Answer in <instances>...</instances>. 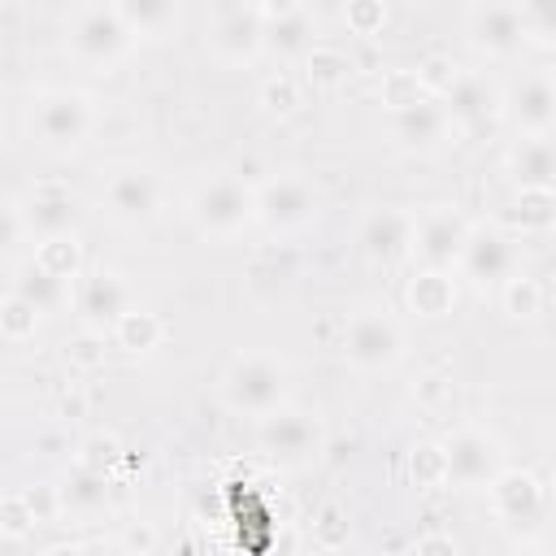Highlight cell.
<instances>
[{"mask_svg":"<svg viewBox=\"0 0 556 556\" xmlns=\"http://www.w3.org/2000/svg\"><path fill=\"white\" fill-rule=\"evenodd\" d=\"M52 417H56V421H78V417H87V391H83L78 382L61 387L56 400H52Z\"/></svg>","mask_w":556,"mask_h":556,"instance_id":"obj_46","label":"cell"},{"mask_svg":"<svg viewBox=\"0 0 556 556\" xmlns=\"http://www.w3.org/2000/svg\"><path fill=\"white\" fill-rule=\"evenodd\" d=\"M465 43L486 61H513L530 43V4L517 0H478L460 9Z\"/></svg>","mask_w":556,"mask_h":556,"instance_id":"obj_7","label":"cell"},{"mask_svg":"<svg viewBox=\"0 0 556 556\" xmlns=\"http://www.w3.org/2000/svg\"><path fill=\"white\" fill-rule=\"evenodd\" d=\"M413 404H417L421 413H430V417L447 413V408L456 404V382H452V374H447V369H426V374L413 382Z\"/></svg>","mask_w":556,"mask_h":556,"instance_id":"obj_40","label":"cell"},{"mask_svg":"<svg viewBox=\"0 0 556 556\" xmlns=\"http://www.w3.org/2000/svg\"><path fill=\"white\" fill-rule=\"evenodd\" d=\"M508 556H547V552H543V547H534V543H517Z\"/></svg>","mask_w":556,"mask_h":556,"instance_id":"obj_50","label":"cell"},{"mask_svg":"<svg viewBox=\"0 0 556 556\" xmlns=\"http://www.w3.org/2000/svg\"><path fill=\"white\" fill-rule=\"evenodd\" d=\"M43 274H52L56 282H70L74 287V278L87 269V261H83V243H78V235L70 230V235H52V239H35V256H30Z\"/></svg>","mask_w":556,"mask_h":556,"instance_id":"obj_31","label":"cell"},{"mask_svg":"<svg viewBox=\"0 0 556 556\" xmlns=\"http://www.w3.org/2000/svg\"><path fill=\"white\" fill-rule=\"evenodd\" d=\"M100 204L122 226H148L161 213V178L143 161H122L100 182Z\"/></svg>","mask_w":556,"mask_h":556,"instance_id":"obj_10","label":"cell"},{"mask_svg":"<svg viewBox=\"0 0 556 556\" xmlns=\"http://www.w3.org/2000/svg\"><path fill=\"white\" fill-rule=\"evenodd\" d=\"M74 465H83V469H91V473H113V469L122 465V439H117L113 430H91V434H83Z\"/></svg>","mask_w":556,"mask_h":556,"instance_id":"obj_39","label":"cell"},{"mask_svg":"<svg viewBox=\"0 0 556 556\" xmlns=\"http://www.w3.org/2000/svg\"><path fill=\"white\" fill-rule=\"evenodd\" d=\"M35 526H39V521H35V513H30V504H26L22 491L0 495V534H4V539H26Z\"/></svg>","mask_w":556,"mask_h":556,"instance_id":"obj_43","label":"cell"},{"mask_svg":"<svg viewBox=\"0 0 556 556\" xmlns=\"http://www.w3.org/2000/svg\"><path fill=\"white\" fill-rule=\"evenodd\" d=\"M113 482L109 473H91L83 465H74L61 482H56V500H61V517H96L109 508Z\"/></svg>","mask_w":556,"mask_h":556,"instance_id":"obj_26","label":"cell"},{"mask_svg":"<svg viewBox=\"0 0 556 556\" xmlns=\"http://www.w3.org/2000/svg\"><path fill=\"white\" fill-rule=\"evenodd\" d=\"M113 543H117L122 556H156L161 552V530L148 517H126Z\"/></svg>","mask_w":556,"mask_h":556,"instance_id":"obj_42","label":"cell"},{"mask_svg":"<svg viewBox=\"0 0 556 556\" xmlns=\"http://www.w3.org/2000/svg\"><path fill=\"white\" fill-rule=\"evenodd\" d=\"M500 117L517 135H552V126H556V83H552V70H530L513 87H500Z\"/></svg>","mask_w":556,"mask_h":556,"instance_id":"obj_15","label":"cell"},{"mask_svg":"<svg viewBox=\"0 0 556 556\" xmlns=\"http://www.w3.org/2000/svg\"><path fill=\"white\" fill-rule=\"evenodd\" d=\"M113 4H117V17L126 22V30L135 35V43L169 35L182 17V9L174 0H113Z\"/></svg>","mask_w":556,"mask_h":556,"instance_id":"obj_28","label":"cell"},{"mask_svg":"<svg viewBox=\"0 0 556 556\" xmlns=\"http://www.w3.org/2000/svg\"><path fill=\"white\" fill-rule=\"evenodd\" d=\"M217 395L230 413L265 421L269 413L287 408L291 395V374L274 352H239L217 378Z\"/></svg>","mask_w":556,"mask_h":556,"instance_id":"obj_1","label":"cell"},{"mask_svg":"<svg viewBox=\"0 0 556 556\" xmlns=\"http://www.w3.org/2000/svg\"><path fill=\"white\" fill-rule=\"evenodd\" d=\"M135 48V35L126 30V22L117 17V4H74L65 13V52L96 70V74H109L113 65H122Z\"/></svg>","mask_w":556,"mask_h":556,"instance_id":"obj_4","label":"cell"},{"mask_svg":"<svg viewBox=\"0 0 556 556\" xmlns=\"http://www.w3.org/2000/svg\"><path fill=\"white\" fill-rule=\"evenodd\" d=\"M109 334L104 330H91V326H78L70 339H65V348H61V356H65V365L74 369V374H96V369H104V361H109Z\"/></svg>","mask_w":556,"mask_h":556,"instance_id":"obj_34","label":"cell"},{"mask_svg":"<svg viewBox=\"0 0 556 556\" xmlns=\"http://www.w3.org/2000/svg\"><path fill=\"white\" fill-rule=\"evenodd\" d=\"M70 304H74V313H78L83 326L109 334V326H113L135 300H130V282H126L117 269H109V265H87V269L74 278V287H70Z\"/></svg>","mask_w":556,"mask_h":556,"instance_id":"obj_16","label":"cell"},{"mask_svg":"<svg viewBox=\"0 0 556 556\" xmlns=\"http://www.w3.org/2000/svg\"><path fill=\"white\" fill-rule=\"evenodd\" d=\"M452 274L469 278L473 287H500L508 274H517V239L500 226H473Z\"/></svg>","mask_w":556,"mask_h":556,"instance_id":"obj_17","label":"cell"},{"mask_svg":"<svg viewBox=\"0 0 556 556\" xmlns=\"http://www.w3.org/2000/svg\"><path fill=\"white\" fill-rule=\"evenodd\" d=\"M17 217H22V226H26L30 235H39V239L70 235L74 222H78V195H74L70 182H61V178H43V182H35V187L22 195Z\"/></svg>","mask_w":556,"mask_h":556,"instance_id":"obj_18","label":"cell"},{"mask_svg":"<svg viewBox=\"0 0 556 556\" xmlns=\"http://www.w3.org/2000/svg\"><path fill=\"white\" fill-rule=\"evenodd\" d=\"M252 9L261 17V52L274 61H304V52L321 39L317 13L300 0H265Z\"/></svg>","mask_w":556,"mask_h":556,"instance_id":"obj_12","label":"cell"},{"mask_svg":"<svg viewBox=\"0 0 556 556\" xmlns=\"http://www.w3.org/2000/svg\"><path fill=\"white\" fill-rule=\"evenodd\" d=\"M339 348H343L348 369H356V374H391L408 352V334H404V321L387 304H365V308L348 313Z\"/></svg>","mask_w":556,"mask_h":556,"instance_id":"obj_5","label":"cell"},{"mask_svg":"<svg viewBox=\"0 0 556 556\" xmlns=\"http://www.w3.org/2000/svg\"><path fill=\"white\" fill-rule=\"evenodd\" d=\"M109 339H113V348H122L130 356H148V352H156L165 343V321H161V313H152L143 304H130L109 326Z\"/></svg>","mask_w":556,"mask_h":556,"instance_id":"obj_27","label":"cell"},{"mask_svg":"<svg viewBox=\"0 0 556 556\" xmlns=\"http://www.w3.org/2000/svg\"><path fill=\"white\" fill-rule=\"evenodd\" d=\"M413 74H417L426 100H443V96L452 91V83L460 78V61H456L452 52H430V56H421V61L413 65Z\"/></svg>","mask_w":556,"mask_h":556,"instance_id":"obj_38","label":"cell"},{"mask_svg":"<svg viewBox=\"0 0 556 556\" xmlns=\"http://www.w3.org/2000/svg\"><path fill=\"white\" fill-rule=\"evenodd\" d=\"M43 556H87V543H70L65 539V543H52Z\"/></svg>","mask_w":556,"mask_h":556,"instance_id":"obj_48","label":"cell"},{"mask_svg":"<svg viewBox=\"0 0 556 556\" xmlns=\"http://www.w3.org/2000/svg\"><path fill=\"white\" fill-rule=\"evenodd\" d=\"M456 300H460V282H456L452 269H421V265H417L413 278L404 282V304H408V313L421 317V321H443V317H452Z\"/></svg>","mask_w":556,"mask_h":556,"instance_id":"obj_23","label":"cell"},{"mask_svg":"<svg viewBox=\"0 0 556 556\" xmlns=\"http://www.w3.org/2000/svg\"><path fill=\"white\" fill-rule=\"evenodd\" d=\"M408 556H465V547H460V539L447 534V530H426V534L413 543Z\"/></svg>","mask_w":556,"mask_h":556,"instance_id":"obj_45","label":"cell"},{"mask_svg":"<svg viewBox=\"0 0 556 556\" xmlns=\"http://www.w3.org/2000/svg\"><path fill=\"white\" fill-rule=\"evenodd\" d=\"M204 39H208V52L226 65H252L256 56H265L261 52V17L252 4H235V0L208 4Z\"/></svg>","mask_w":556,"mask_h":556,"instance_id":"obj_14","label":"cell"},{"mask_svg":"<svg viewBox=\"0 0 556 556\" xmlns=\"http://www.w3.org/2000/svg\"><path fill=\"white\" fill-rule=\"evenodd\" d=\"M39 321H43V313L35 304H26L13 291L0 295V339L4 343H30L39 334Z\"/></svg>","mask_w":556,"mask_h":556,"instance_id":"obj_37","label":"cell"},{"mask_svg":"<svg viewBox=\"0 0 556 556\" xmlns=\"http://www.w3.org/2000/svg\"><path fill=\"white\" fill-rule=\"evenodd\" d=\"M443 456H447V486H460V491H486V482L508 465L504 443L473 421L456 426L443 439Z\"/></svg>","mask_w":556,"mask_h":556,"instance_id":"obj_8","label":"cell"},{"mask_svg":"<svg viewBox=\"0 0 556 556\" xmlns=\"http://www.w3.org/2000/svg\"><path fill=\"white\" fill-rule=\"evenodd\" d=\"M504 226L508 235H547L556 222V191L547 187H513L508 204H504Z\"/></svg>","mask_w":556,"mask_h":556,"instance_id":"obj_24","label":"cell"},{"mask_svg":"<svg viewBox=\"0 0 556 556\" xmlns=\"http://www.w3.org/2000/svg\"><path fill=\"white\" fill-rule=\"evenodd\" d=\"M22 217H17V204H9V200H0V256L4 252H13L17 248V239H22Z\"/></svg>","mask_w":556,"mask_h":556,"instance_id":"obj_47","label":"cell"},{"mask_svg":"<svg viewBox=\"0 0 556 556\" xmlns=\"http://www.w3.org/2000/svg\"><path fill=\"white\" fill-rule=\"evenodd\" d=\"M26 126H30L35 143L43 152L70 156L96 130V100L87 91H78V87H43V91L30 96Z\"/></svg>","mask_w":556,"mask_h":556,"instance_id":"obj_2","label":"cell"},{"mask_svg":"<svg viewBox=\"0 0 556 556\" xmlns=\"http://www.w3.org/2000/svg\"><path fill=\"white\" fill-rule=\"evenodd\" d=\"M261 452L274 460V465H308L326 452V430L313 413H300V408H278L261 421Z\"/></svg>","mask_w":556,"mask_h":556,"instance_id":"obj_13","label":"cell"},{"mask_svg":"<svg viewBox=\"0 0 556 556\" xmlns=\"http://www.w3.org/2000/svg\"><path fill=\"white\" fill-rule=\"evenodd\" d=\"M413 243V213L400 204H378L361 217L356 226V248L365 252V261L374 265H395L408 256Z\"/></svg>","mask_w":556,"mask_h":556,"instance_id":"obj_19","label":"cell"},{"mask_svg":"<svg viewBox=\"0 0 556 556\" xmlns=\"http://www.w3.org/2000/svg\"><path fill=\"white\" fill-rule=\"evenodd\" d=\"M308 539H313V547H317V552H326V556L343 552V547L352 543V521H348V508H343V504H334V500H326V504L313 513Z\"/></svg>","mask_w":556,"mask_h":556,"instance_id":"obj_35","label":"cell"},{"mask_svg":"<svg viewBox=\"0 0 556 556\" xmlns=\"http://www.w3.org/2000/svg\"><path fill=\"white\" fill-rule=\"evenodd\" d=\"M486 504H491V517L500 530L517 534L521 543H530L543 521H547V508H552V495H547V478L534 473V469H517V465H504L491 482H486Z\"/></svg>","mask_w":556,"mask_h":556,"instance_id":"obj_6","label":"cell"},{"mask_svg":"<svg viewBox=\"0 0 556 556\" xmlns=\"http://www.w3.org/2000/svg\"><path fill=\"white\" fill-rule=\"evenodd\" d=\"M339 17H343V26H348L352 35L374 39V35H382V30H387L391 9H387L382 0H348V4L339 9Z\"/></svg>","mask_w":556,"mask_h":556,"instance_id":"obj_41","label":"cell"},{"mask_svg":"<svg viewBox=\"0 0 556 556\" xmlns=\"http://www.w3.org/2000/svg\"><path fill=\"white\" fill-rule=\"evenodd\" d=\"M22 495H26V504H30V513H35V521H39V526H43V521H56V517H61L56 482H39V486H26Z\"/></svg>","mask_w":556,"mask_h":556,"instance_id":"obj_44","label":"cell"},{"mask_svg":"<svg viewBox=\"0 0 556 556\" xmlns=\"http://www.w3.org/2000/svg\"><path fill=\"white\" fill-rule=\"evenodd\" d=\"M300 83L304 87H313V91H339L352 74H356V56L343 48V43H334V39H317L308 52H304V61H300Z\"/></svg>","mask_w":556,"mask_h":556,"instance_id":"obj_25","label":"cell"},{"mask_svg":"<svg viewBox=\"0 0 556 556\" xmlns=\"http://www.w3.org/2000/svg\"><path fill=\"white\" fill-rule=\"evenodd\" d=\"M456 135V126L447 122L443 104L439 100H421L404 113H391V143L400 152H413V156H430L439 152L447 139Z\"/></svg>","mask_w":556,"mask_h":556,"instance_id":"obj_21","label":"cell"},{"mask_svg":"<svg viewBox=\"0 0 556 556\" xmlns=\"http://www.w3.org/2000/svg\"><path fill=\"white\" fill-rule=\"evenodd\" d=\"M87 556H122V552H117L113 539H91V543H87Z\"/></svg>","mask_w":556,"mask_h":556,"instance_id":"obj_49","label":"cell"},{"mask_svg":"<svg viewBox=\"0 0 556 556\" xmlns=\"http://www.w3.org/2000/svg\"><path fill=\"white\" fill-rule=\"evenodd\" d=\"M256 195V222L269 235H295L317 222V187L304 174H274L252 187Z\"/></svg>","mask_w":556,"mask_h":556,"instance_id":"obj_9","label":"cell"},{"mask_svg":"<svg viewBox=\"0 0 556 556\" xmlns=\"http://www.w3.org/2000/svg\"><path fill=\"white\" fill-rule=\"evenodd\" d=\"M495 300H500V313H504L508 321H534V317H543V308H547L543 282H539L534 274H526V269L508 274V278L495 287Z\"/></svg>","mask_w":556,"mask_h":556,"instance_id":"obj_29","label":"cell"},{"mask_svg":"<svg viewBox=\"0 0 556 556\" xmlns=\"http://www.w3.org/2000/svg\"><path fill=\"white\" fill-rule=\"evenodd\" d=\"M300 104H304V83L295 74H287V70H274V74H265L256 83V109L265 117L287 122L291 113H300Z\"/></svg>","mask_w":556,"mask_h":556,"instance_id":"obj_32","label":"cell"},{"mask_svg":"<svg viewBox=\"0 0 556 556\" xmlns=\"http://www.w3.org/2000/svg\"><path fill=\"white\" fill-rule=\"evenodd\" d=\"M9 291L22 295L26 304H35L39 313H56V308L70 304V282H56V278L43 274L35 261H22V265L13 269V287H9Z\"/></svg>","mask_w":556,"mask_h":556,"instance_id":"obj_30","label":"cell"},{"mask_svg":"<svg viewBox=\"0 0 556 556\" xmlns=\"http://www.w3.org/2000/svg\"><path fill=\"white\" fill-rule=\"evenodd\" d=\"M439 104L456 130H482L500 117V87L478 70H460V78L452 83V91Z\"/></svg>","mask_w":556,"mask_h":556,"instance_id":"obj_20","label":"cell"},{"mask_svg":"<svg viewBox=\"0 0 556 556\" xmlns=\"http://www.w3.org/2000/svg\"><path fill=\"white\" fill-rule=\"evenodd\" d=\"M504 169L513 187H547L556 191V148L552 135H517L504 152Z\"/></svg>","mask_w":556,"mask_h":556,"instance_id":"obj_22","label":"cell"},{"mask_svg":"<svg viewBox=\"0 0 556 556\" xmlns=\"http://www.w3.org/2000/svg\"><path fill=\"white\" fill-rule=\"evenodd\" d=\"M187 217L195 226L200 239H235L243 235L252 222H256V195H252V182H243L235 169H222V174H208L191 187L187 195Z\"/></svg>","mask_w":556,"mask_h":556,"instance_id":"obj_3","label":"cell"},{"mask_svg":"<svg viewBox=\"0 0 556 556\" xmlns=\"http://www.w3.org/2000/svg\"><path fill=\"white\" fill-rule=\"evenodd\" d=\"M469 230H473V222H469L456 204H430V208L413 213V243H408V256H413L421 269H456Z\"/></svg>","mask_w":556,"mask_h":556,"instance_id":"obj_11","label":"cell"},{"mask_svg":"<svg viewBox=\"0 0 556 556\" xmlns=\"http://www.w3.org/2000/svg\"><path fill=\"white\" fill-rule=\"evenodd\" d=\"M421 100H426V91H421L413 65H391V70H382V78H378V104H382L387 113H404V109H413V104H421Z\"/></svg>","mask_w":556,"mask_h":556,"instance_id":"obj_36","label":"cell"},{"mask_svg":"<svg viewBox=\"0 0 556 556\" xmlns=\"http://www.w3.org/2000/svg\"><path fill=\"white\" fill-rule=\"evenodd\" d=\"M404 473L413 486L421 491H439L447 486V456H443V439H417L404 456Z\"/></svg>","mask_w":556,"mask_h":556,"instance_id":"obj_33","label":"cell"}]
</instances>
